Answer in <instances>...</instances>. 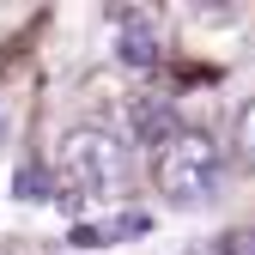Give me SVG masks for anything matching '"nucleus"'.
Segmentation results:
<instances>
[{
    "instance_id": "obj_1",
    "label": "nucleus",
    "mask_w": 255,
    "mask_h": 255,
    "mask_svg": "<svg viewBox=\"0 0 255 255\" xmlns=\"http://www.w3.org/2000/svg\"><path fill=\"white\" fill-rule=\"evenodd\" d=\"M128 140L110 128H73L61 140V188H73L79 201H104L128 188Z\"/></svg>"
},
{
    "instance_id": "obj_2",
    "label": "nucleus",
    "mask_w": 255,
    "mask_h": 255,
    "mask_svg": "<svg viewBox=\"0 0 255 255\" xmlns=\"http://www.w3.org/2000/svg\"><path fill=\"white\" fill-rule=\"evenodd\" d=\"M152 182L176 207H195L219 188V140L201 128H176L164 146H152Z\"/></svg>"
},
{
    "instance_id": "obj_3",
    "label": "nucleus",
    "mask_w": 255,
    "mask_h": 255,
    "mask_svg": "<svg viewBox=\"0 0 255 255\" xmlns=\"http://www.w3.org/2000/svg\"><path fill=\"white\" fill-rule=\"evenodd\" d=\"M158 55H164L158 18H152V12H128V18L116 24V61H122V67H134V73H152Z\"/></svg>"
},
{
    "instance_id": "obj_4",
    "label": "nucleus",
    "mask_w": 255,
    "mask_h": 255,
    "mask_svg": "<svg viewBox=\"0 0 255 255\" xmlns=\"http://www.w3.org/2000/svg\"><path fill=\"white\" fill-rule=\"evenodd\" d=\"M146 231H152V219L128 207V213L104 219V225H73V231H67V243H73V249H110V243H128V237H146Z\"/></svg>"
},
{
    "instance_id": "obj_5",
    "label": "nucleus",
    "mask_w": 255,
    "mask_h": 255,
    "mask_svg": "<svg viewBox=\"0 0 255 255\" xmlns=\"http://www.w3.org/2000/svg\"><path fill=\"white\" fill-rule=\"evenodd\" d=\"M18 201H61V170L24 164V170H18Z\"/></svg>"
},
{
    "instance_id": "obj_6",
    "label": "nucleus",
    "mask_w": 255,
    "mask_h": 255,
    "mask_svg": "<svg viewBox=\"0 0 255 255\" xmlns=\"http://www.w3.org/2000/svg\"><path fill=\"white\" fill-rule=\"evenodd\" d=\"M213 255H255V225H237L213 243Z\"/></svg>"
},
{
    "instance_id": "obj_7",
    "label": "nucleus",
    "mask_w": 255,
    "mask_h": 255,
    "mask_svg": "<svg viewBox=\"0 0 255 255\" xmlns=\"http://www.w3.org/2000/svg\"><path fill=\"white\" fill-rule=\"evenodd\" d=\"M237 146H243V158L255 164V98L243 104V116H237Z\"/></svg>"
},
{
    "instance_id": "obj_8",
    "label": "nucleus",
    "mask_w": 255,
    "mask_h": 255,
    "mask_svg": "<svg viewBox=\"0 0 255 255\" xmlns=\"http://www.w3.org/2000/svg\"><path fill=\"white\" fill-rule=\"evenodd\" d=\"M0 140H6V122H0Z\"/></svg>"
}]
</instances>
